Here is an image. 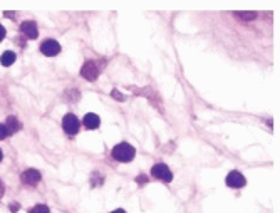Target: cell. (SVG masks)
Wrapping results in <instances>:
<instances>
[{
  "label": "cell",
  "instance_id": "1",
  "mask_svg": "<svg viewBox=\"0 0 280 213\" xmlns=\"http://www.w3.org/2000/svg\"><path fill=\"white\" fill-rule=\"evenodd\" d=\"M134 155H136V150H134V146H131L129 143L116 144L111 151V156L116 161H120V163H129V161H133Z\"/></svg>",
  "mask_w": 280,
  "mask_h": 213
},
{
  "label": "cell",
  "instance_id": "12",
  "mask_svg": "<svg viewBox=\"0 0 280 213\" xmlns=\"http://www.w3.org/2000/svg\"><path fill=\"white\" fill-rule=\"evenodd\" d=\"M233 15H235L237 19H240V20H253L257 17L255 12H235Z\"/></svg>",
  "mask_w": 280,
  "mask_h": 213
},
{
  "label": "cell",
  "instance_id": "8",
  "mask_svg": "<svg viewBox=\"0 0 280 213\" xmlns=\"http://www.w3.org/2000/svg\"><path fill=\"white\" fill-rule=\"evenodd\" d=\"M20 31H22L29 39H37L39 37V31H37V24L32 20H25L20 24Z\"/></svg>",
  "mask_w": 280,
  "mask_h": 213
},
{
  "label": "cell",
  "instance_id": "20",
  "mask_svg": "<svg viewBox=\"0 0 280 213\" xmlns=\"http://www.w3.org/2000/svg\"><path fill=\"white\" fill-rule=\"evenodd\" d=\"M111 213H126V212L122 210V208H118V210H114V212H111Z\"/></svg>",
  "mask_w": 280,
  "mask_h": 213
},
{
  "label": "cell",
  "instance_id": "17",
  "mask_svg": "<svg viewBox=\"0 0 280 213\" xmlns=\"http://www.w3.org/2000/svg\"><path fill=\"white\" fill-rule=\"evenodd\" d=\"M136 181H138V183H148V178H146V176H138Z\"/></svg>",
  "mask_w": 280,
  "mask_h": 213
},
{
  "label": "cell",
  "instance_id": "15",
  "mask_svg": "<svg viewBox=\"0 0 280 213\" xmlns=\"http://www.w3.org/2000/svg\"><path fill=\"white\" fill-rule=\"evenodd\" d=\"M7 136H8V133H7L5 126H3V125H0V139H5Z\"/></svg>",
  "mask_w": 280,
  "mask_h": 213
},
{
  "label": "cell",
  "instance_id": "7",
  "mask_svg": "<svg viewBox=\"0 0 280 213\" xmlns=\"http://www.w3.org/2000/svg\"><path fill=\"white\" fill-rule=\"evenodd\" d=\"M20 180H22V181L25 183V185L34 186V185H37V183L40 181V171H39V170L31 168V170H27V171H24V173H22Z\"/></svg>",
  "mask_w": 280,
  "mask_h": 213
},
{
  "label": "cell",
  "instance_id": "19",
  "mask_svg": "<svg viewBox=\"0 0 280 213\" xmlns=\"http://www.w3.org/2000/svg\"><path fill=\"white\" fill-rule=\"evenodd\" d=\"M3 15H5V17H10V19H15V14H14V12H5Z\"/></svg>",
  "mask_w": 280,
  "mask_h": 213
},
{
  "label": "cell",
  "instance_id": "14",
  "mask_svg": "<svg viewBox=\"0 0 280 213\" xmlns=\"http://www.w3.org/2000/svg\"><path fill=\"white\" fill-rule=\"evenodd\" d=\"M111 96L114 97V99H118V101H124V96L120 94V91H116V89H114V91L111 92Z\"/></svg>",
  "mask_w": 280,
  "mask_h": 213
},
{
  "label": "cell",
  "instance_id": "3",
  "mask_svg": "<svg viewBox=\"0 0 280 213\" xmlns=\"http://www.w3.org/2000/svg\"><path fill=\"white\" fill-rule=\"evenodd\" d=\"M151 174H153V178H156V180L166 181V183L173 180V173L169 171V168L164 163H156L151 168Z\"/></svg>",
  "mask_w": 280,
  "mask_h": 213
},
{
  "label": "cell",
  "instance_id": "18",
  "mask_svg": "<svg viewBox=\"0 0 280 213\" xmlns=\"http://www.w3.org/2000/svg\"><path fill=\"white\" fill-rule=\"evenodd\" d=\"M3 191H5V186H3V183L0 181V198L3 197Z\"/></svg>",
  "mask_w": 280,
  "mask_h": 213
},
{
  "label": "cell",
  "instance_id": "6",
  "mask_svg": "<svg viewBox=\"0 0 280 213\" xmlns=\"http://www.w3.org/2000/svg\"><path fill=\"white\" fill-rule=\"evenodd\" d=\"M40 52L44 55H47V57H54V55H57L61 52V44L54 39H47L40 44Z\"/></svg>",
  "mask_w": 280,
  "mask_h": 213
},
{
  "label": "cell",
  "instance_id": "16",
  "mask_svg": "<svg viewBox=\"0 0 280 213\" xmlns=\"http://www.w3.org/2000/svg\"><path fill=\"white\" fill-rule=\"evenodd\" d=\"M5 27H3V25L2 24H0V42H2L3 39H5Z\"/></svg>",
  "mask_w": 280,
  "mask_h": 213
},
{
  "label": "cell",
  "instance_id": "2",
  "mask_svg": "<svg viewBox=\"0 0 280 213\" xmlns=\"http://www.w3.org/2000/svg\"><path fill=\"white\" fill-rule=\"evenodd\" d=\"M103 67H104V64L101 61H86L82 66V69H80V76H82L84 79H87L89 83H94V81L99 78Z\"/></svg>",
  "mask_w": 280,
  "mask_h": 213
},
{
  "label": "cell",
  "instance_id": "10",
  "mask_svg": "<svg viewBox=\"0 0 280 213\" xmlns=\"http://www.w3.org/2000/svg\"><path fill=\"white\" fill-rule=\"evenodd\" d=\"M3 126H5L8 136H10V134H15L17 131H19L20 128H22V126H20V123H19V119H17L15 116H8V118L5 119V125H3Z\"/></svg>",
  "mask_w": 280,
  "mask_h": 213
},
{
  "label": "cell",
  "instance_id": "11",
  "mask_svg": "<svg viewBox=\"0 0 280 213\" xmlns=\"http://www.w3.org/2000/svg\"><path fill=\"white\" fill-rule=\"evenodd\" d=\"M15 59H17L15 52H12V50H5V52L2 54V57H0V64L8 67V66H12V64L15 62Z\"/></svg>",
  "mask_w": 280,
  "mask_h": 213
},
{
  "label": "cell",
  "instance_id": "4",
  "mask_svg": "<svg viewBox=\"0 0 280 213\" xmlns=\"http://www.w3.org/2000/svg\"><path fill=\"white\" fill-rule=\"evenodd\" d=\"M62 128H64V131L69 136H74V134H78V131H79V119L76 114H66L64 118H62Z\"/></svg>",
  "mask_w": 280,
  "mask_h": 213
},
{
  "label": "cell",
  "instance_id": "5",
  "mask_svg": "<svg viewBox=\"0 0 280 213\" xmlns=\"http://www.w3.org/2000/svg\"><path fill=\"white\" fill-rule=\"evenodd\" d=\"M225 183H227L228 188L240 190V188H243V186L247 185V180H245V176L240 171H230V173H228V176H227V180H225Z\"/></svg>",
  "mask_w": 280,
  "mask_h": 213
},
{
  "label": "cell",
  "instance_id": "21",
  "mask_svg": "<svg viewBox=\"0 0 280 213\" xmlns=\"http://www.w3.org/2000/svg\"><path fill=\"white\" fill-rule=\"evenodd\" d=\"M2 158H3V155H2V150H0V161H2Z\"/></svg>",
  "mask_w": 280,
  "mask_h": 213
},
{
  "label": "cell",
  "instance_id": "9",
  "mask_svg": "<svg viewBox=\"0 0 280 213\" xmlns=\"http://www.w3.org/2000/svg\"><path fill=\"white\" fill-rule=\"evenodd\" d=\"M82 121H84V126H86L87 129H97V128H99V125H101L99 116H97V114H94V113L86 114Z\"/></svg>",
  "mask_w": 280,
  "mask_h": 213
},
{
  "label": "cell",
  "instance_id": "13",
  "mask_svg": "<svg viewBox=\"0 0 280 213\" xmlns=\"http://www.w3.org/2000/svg\"><path fill=\"white\" fill-rule=\"evenodd\" d=\"M29 213H50V210H49V207H45V205H36L34 208H31Z\"/></svg>",
  "mask_w": 280,
  "mask_h": 213
}]
</instances>
